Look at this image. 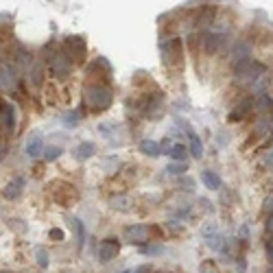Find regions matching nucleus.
I'll use <instances>...</instances> for the list:
<instances>
[{"instance_id":"1","label":"nucleus","mask_w":273,"mask_h":273,"mask_svg":"<svg viewBox=\"0 0 273 273\" xmlns=\"http://www.w3.org/2000/svg\"><path fill=\"white\" fill-rule=\"evenodd\" d=\"M83 98L92 111H103L111 105V90L103 83H88L83 90Z\"/></svg>"},{"instance_id":"2","label":"nucleus","mask_w":273,"mask_h":273,"mask_svg":"<svg viewBox=\"0 0 273 273\" xmlns=\"http://www.w3.org/2000/svg\"><path fill=\"white\" fill-rule=\"evenodd\" d=\"M262 73H265V66L254 59H243L236 64V77L240 81H254V79L262 77Z\"/></svg>"},{"instance_id":"3","label":"nucleus","mask_w":273,"mask_h":273,"mask_svg":"<svg viewBox=\"0 0 273 273\" xmlns=\"http://www.w3.org/2000/svg\"><path fill=\"white\" fill-rule=\"evenodd\" d=\"M64 48H66V53H68V59L73 57L74 61H81L83 57H86L88 44H86V39L79 37V35H70V37H66Z\"/></svg>"},{"instance_id":"4","label":"nucleus","mask_w":273,"mask_h":273,"mask_svg":"<svg viewBox=\"0 0 273 273\" xmlns=\"http://www.w3.org/2000/svg\"><path fill=\"white\" fill-rule=\"evenodd\" d=\"M162 57L164 64L173 66V64H182V42L177 37L168 39V42L162 44Z\"/></svg>"},{"instance_id":"5","label":"nucleus","mask_w":273,"mask_h":273,"mask_svg":"<svg viewBox=\"0 0 273 273\" xmlns=\"http://www.w3.org/2000/svg\"><path fill=\"white\" fill-rule=\"evenodd\" d=\"M149 238V227L146 225H133V227H129L127 232H125V240L127 243H131V245H145V240Z\"/></svg>"},{"instance_id":"6","label":"nucleus","mask_w":273,"mask_h":273,"mask_svg":"<svg viewBox=\"0 0 273 273\" xmlns=\"http://www.w3.org/2000/svg\"><path fill=\"white\" fill-rule=\"evenodd\" d=\"M16 88V74H13V68L7 64L0 66V92H13Z\"/></svg>"},{"instance_id":"7","label":"nucleus","mask_w":273,"mask_h":273,"mask_svg":"<svg viewBox=\"0 0 273 273\" xmlns=\"http://www.w3.org/2000/svg\"><path fill=\"white\" fill-rule=\"evenodd\" d=\"M51 70H53V74H55V77L64 79L66 74H68V70H70V59L59 53V55H55L51 59Z\"/></svg>"},{"instance_id":"8","label":"nucleus","mask_w":273,"mask_h":273,"mask_svg":"<svg viewBox=\"0 0 273 273\" xmlns=\"http://www.w3.org/2000/svg\"><path fill=\"white\" fill-rule=\"evenodd\" d=\"M118 256V243L116 240H105V243L98 245V258L101 262H109Z\"/></svg>"},{"instance_id":"9","label":"nucleus","mask_w":273,"mask_h":273,"mask_svg":"<svg viewBox=\"0 0 273 273\" xmlns=\"http://www.w3.org/2000/svg\"><path fill=\"white\" fill-rule=\"evenodd\" d=\"M252 107H254V101H252V98H245V101H240L238 105H236V109L230 114V120H240V118H245V116L252 111Z\"/></svg>"},{"instance_id":"10","label":"nucleus","mask_w":273,"mask_h":273,"mask_svg":"<svg viewBox=\"0 0 273 273\" xmlns=\"http://www.w3.org/2000/svg\"><path fill=\"white\" fill-rule=\"evenodd\" d=\"M0 125H2L7 131H11L16 120H13V107L11 105H0Z\"/></svg>"},{"instance_id":"11","label":"nucleus","mask_w":273,"mask_h":273,"mask_svg":"<svg viewBox=\"0 0 273 273\" xmlns=\"http://www.w3.org/2000/svg\"><path fill=\"white\" fill-rule=\"evenodd\" d=\"M42 151H44L42 138H39V136H31L29 142H26V153H29L31 158H39V155H42Z\"/></svg>"},{"instance_id":"12","label":"nucleus","mask_w":273,"mask_h":273,"mask_svg":"<svg viewBox=\"0 0 273 273\" xmlns=\"http://www.w3.org/2000/svg\"><path fill=\"white\" fill-rule=\"evenodd\" d=\"M94 153H96V145H94V142H83V145H79V149L74 151V158L83 162V160L92 158Z\"/></svg>"},{"instance_id":"13","label":"nucleus","mask_w":273,"mask_h":273,"mask_svg":"<svg viewBox=\"0 0 273 273\" xmlns=\"http://www.w3.org/2000/svg\"><path fill=\"white\" fill-rule=\"evenodd\" d=\"M22 188H24V180H20V177H16L11 183H9L7 188H4V197L7 199H16V197H20Z\"/></svg>"},{"instance_id":"14","label":"nucleus","mask_w":273,"mask_h":273,"mask_svg":"<svg viewBox=\"0 0 273 273\" xmlns=\"http://www.w3.org/2000/svg\"><path fill=\"white\" fill-rule=\"evenodd\" d=\"M201 180H203V183L210 188V190H218V188H221V177H218L217 173H212V171H203Z\"/></svg>"},{"instance_id":"15","label":"nucleus","mask_w":273,"mask_h":273,"mask_svg":"<svg viewBox=\"0 0 273 273\" xmlns=\"http://www.w3.org/2000/svg\"><path fill=\"white\" fill-rule=\"evenodd\" d=\"M188 138H190V153L195 155V158H201V155H203V149H201L199 136H197L195 131H190V129H188Z\"/></svg>"},{"instance_id":"16","label":"nucleus","mask_w":273,"mask_h":273,"mask_svg":"<svg viewBox=\"0 0 273 273\" xmlns=\"http://www.w3.org/2000/svg\"><path fill=\"white\" fill-rule=\"evenodd\" d=\"M249 51H252L249 42H238V44H236V48H234V59H236V61L249 59Z\"/></svg>"},{"instance_id":"17","label":"nucleus","mask_w":273,"mask_h":273,"mask_svg":"<svg viewBox=\"0 0 273 273\" xmlns=\"http://www.w3.org/2000/svg\"><path fill=\"white\" fill-rule=\"evenodd\" d=\"M140 151L155 158V155H160V145H158V142H153V140H142L140 142Z\"/></svg>"},{"instance_id":"18","label":"nucleus","mask_w":273,"mask_h":273,"mask_svg":"<svg viewBox=\"0 0 273 273\" xmlns=\"http://www.w3.org/2000/svg\"><path fill=\"white\" fill-rule=\"evenodd\" d=\"M225 44V35H208V51H218Z\"/></svg>"},{"instance_id":"19","label":"nucleus","mask_w":273,"mask_h":273,"mask_svg":"<svg viewBox=\"0 0 273 273\" xmlns=\"http://www.w3.org/2000/svg\"><path fill=\"white\" fill-rule=\"evenodd\" d=\"M168 155H171L173 160H175V162H183V160H186V149H183L182 145H173L171 146V151H168Z\"/></svg>"},{"instance_id":"20","label":"nucleus","mask_w":273,"mask_h":273,"mask_svg":"<svg viewBox=\"0 0 273 273\" xmlns=\"http://www.w3.org/2000/svg\"><path fill=\"white\" fill-rule=\"evenodd\" d=\"M31 81L35 83V86H39V83H42V64H33L31 66Z\"/></svg>"},{"instance_id":"21","label":"nucleus","mask_w":273,"mask_h":273,"mask_svg":"<svg viewBox=\"0 0 273 273\" xmlns=\"http://www.w3.org/2000/svg\"><path fill=\"white\" fill-rule=\"evenodd\" d=\"M35 258H37L39 267H48V256H46V249L44 247H35Z\"/></svg>"},{"instance_id":"22","label":"nucleus","mask_w":273,"mask_h":273,"mask_svg":"<svg viewBox=\"0 0 273 273\" xmlns=\"http://www.w3.org/2000/svg\"><path fill=\"white\" fill-rule=\"evenodd\" d=\"M61 153H64V151H61L59 146H48V149L44 151V158H46L48 162H53V160H57Z\"/></svg>"},{"instance_id":"23","label":"nucleus","mask_w":273,"mask_h":273,"mask_svg":"<svg viewBox=\"0 0 273 273\" xmlns=\"http://www.w3.org/2000/svg\"><path fill=\"white\" fill-rule=\"evenodd\" d=\"M79 118H81V116H79L77 111H73V114H66L61 120H64V125H66V127H74V125L79 123Z\"/></svg>"},{"instance_id":"24","label":"nucleus","mask_w":273,"mask_h":273,"mask_svg":"<svg viewBox=\"0 0 273 273\" xmlns=\"http://www.w3.org/2000/svg\"><path fill=\"white\" fill-rule=\"evenodd\" d=\"M186 168H188L186 162H173V164H168V173H183Z\"/></svg>"},{"instance_id":"25","label":"nucleus","mask_w":273,"mask_h":273,"mask_svg":"<svg viewBox=\"0 0 273 273\" xmlns=\"http://www.w3.org/2000/svg\"><path fill=\"white\" fill-rule=\"evenodd\" d=\"M201 273H218L217 271V265H214V262H203V267H201Z\"/></svg>"},{"instance_id":"26","label":"nucleus","mask_w":273,"mask_h":273,"mask_svg":"<svg viewBox=\"0 0 273 273\" xmlns=\"http://www.w3.org/2000/svg\"><path fill=\"white\" fill-rule=\"evenodd\" d=\"M111 205H114V208H127L129 201L123 197V199H114V201H111Z\"/></svg>"},{"instance_id":"27","label":"nucleus","mask_w":273,"mask_h":273,"mask_svg":"<svg viewBox=\"0 0 273 273\" xmlns=\"http://www.w3.org/2000/svg\"><path fill=\"white\" fill-rule=\"evenodd\" d=\"M262 210H265V212H273V195L267 199V203L262 205Z\"/></svg>"},{"instance_id":"28","label":"nucleus","mask_w":273,"mask_h":273,"mask_svg":"<svg viewBox=\"0 0 273 273\" xmlns=\"http://www.w3.org/2000/svg\"><path fill=\"white\" fill-rule=\"evenodd\" d=\"M51 238L61 240V238H64V232H61V230H53V232H51Z\"/></svg>"},{"instance_id":"29","label":"nucleus","mask_w":273,"mask_h":273,"mask_svg":"<svg viewBox=\"0 0 273 273\" xmlns=\"http://www.w3.org/2000/svg\"><path fill=\"white\" fill-rule=\"evenodd\" d=\"M267 256H269L271 262H273V240H269V243H267Z\"/></svg>"},{"instance_id":"30","label":"nucleus","mask_w":273,"mask_h":273,"mask_svg":"<svg viewBox=\"0 0 273 273\" xmlns=\"http://www.w3.org/2000/svg\"><path fill=\"white\" fill-rule=\"evenodd\" d=\"M267 232H269V234H273V214L269 217V221H267Z\"/></svg>"},{"instance_id":"31","label":"nucleus","mask_w":273,"mask_h":273,"mask_svg":"<svg viewBox=\"0 0 273 273\" xmlns=\"http://www.w3.org/2000/svg\"><path fill=\"white\" fill-rule=\"evenodd\" d=\"M133 273H151V267H140V269H136Z\"/></svg>"},{"instance_id":"32","label":"nucleus","mask_w":273,"mask_h":273,"mask_svg":"<svg viewBox=\"0 0 273 273\" xmlns=\"http://www.w3.org/2000/svg\"><path fill=\"white\" fill-rule=\"evenodd\" d=\"M0 273H7V271H0Z\"/></svg>"},{"instance_id":"33","label":"nucleus","mask_w":273,"mask_h":273,"mask_svg":"<svg viewBox=\"0 0 273 273\" xmlns=\"http://www.w3.org/2000/svg\"><path fill=\"white\" fill-rule=\"evenodd\" d=\"M0 151H2V146H0Z\"/></svg>"}]
</instances>
